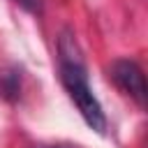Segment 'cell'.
<instances>
[{"mask_svg": "<svg viewBox=\"0 0 148 148\" xmlns=\"http://www.w3.org/2000/svg\"><path fill=\"white\" fill-rule=\"evenodd\" d=\"M46 148H62V146H46Z\"/></svg>", "mask_w": 148, "mask_h": 148, "instance_id": "5", "label": "cell"}, {"mask_svg": "<svg viewBox=\"0 0 148 148\" xmlns=\"http://www.w3.org/2000/svg\"><path fill=\"white\" fill-rule=\"evenodd\" d=\"M58 53H60V79H62L69 97L74 99V104H76L79 113L83 116V120L88 123V127H92L97 134H104L106 118H104L99 99L92 95L81 49L76 44V37L69 30L60 32V37H58Z\"/></svg>", "mask_w": 148, "mask_h": 148, "instance_id": "1", "label": "cell"}, {"mask_svg": "<svg viewBox=\"0 0 148 148\" xmlns=\"http://www.w3.org/2000/svg\"><path fill=\"white\" fill-rule=\"evenodd\" d=\"M2 90H5V95L16 97V92H18V74L16 72L2 74Z\"/></svg>", "mask_w": 148, "mask_h": 148, "instance_id": "3", "label": "cell"}, {"mask_svg": "<svg viewBox=\"0 0 148 148\" xmlns=\"http://www.w3.org/2000/svg\"><path fill=\"white\" fill-rule=\"evenodd\" d=\"M111 79L116 81V86L120 90H125L139 106L146 104V79L141 67L134 60H116L111 65Z\"/></svg>", "mask_w": 148, "mask_h": 148, "instance_id": "2", "label": "cell"}, {"mask_svg": "<svg viewBox=\"0 0 148 148\" xmlns=\"http://www.w3.org/2000/svg\"><path fill=\"white\" fill-rule=\"evenodd\" d=\"M16 2L30 14H42V9H44V0H16Z\"/></svg>", "mask_w": 148, "mask_h": 148, "instance_id": "4", "label": "cell"}]
</instances>
